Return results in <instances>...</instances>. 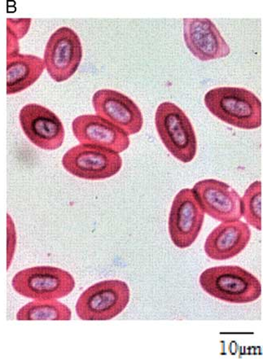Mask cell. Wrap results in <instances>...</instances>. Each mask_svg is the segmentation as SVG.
I'll return each mask as SVG.
<instances>
[{
  "instance_id": "1",
  "label": "cell",
  "mask_w": 263,
  "mask_h": 359,
  "mask_svg": "<svg viewBox=\"0 0 263 359\" xmlns=\"http://www.w3.org/2000/svg\"><path fill=\"white\" fill-rule=\"evenodd\" d=\"M204 102L210 112L227 124L243 130H255L262 124L261 100L250 90L242 88L211 89Z\"/></svg>"
},
{
  "instance_id": "2",
  "label": "cell",
  "mask_w": 263,
  "mask_h": 359,
  "mask_svg": "<svg viewBox=\"0 0 263 359\" xmlns=\"http://www.w3.org/2000/svg\"><path fill=\"white\" fill-rule=\"evenodd\" d=\"M200 285L211 297L231 304H248L259 299L260 281L239 266H220L201 273Z\"/></svg>"
},
{
  "instance_id": "3",
  "label": "cell",
  "mask_w": 263,
  "mask_h": 359,
  "mask_svg": "<svg viewBox=\"0 0 263 359\" xmlns=\"http://www.w3.org/2000/svg\"><path fill=\"white\" fill-rule=\"evenodd\" d=\"M156 131L169 153L183 163L194 161L197 140L188 116L175 104L166 101L155 113Z\"/></svg>"
},
{
  "instance_id": "4",
  "label": "cell",
  "mask_w": 263,
  "mask_h": 359,
  "mask_svg": "<svg viewBox=\"0 0 263 359\" xmlns=\"http://www.w3.org/2000/svg\"><path fill=\"white\" fill-rule=\"evenodd\" d=\"M130 287L119 280H104L84 291L75 309L80 320L105 321L113 320L123 312L130 302Z\"/></svg>"
},
{
  "instance_id": "5",
  "label": "cell",
  "mask_w": 263,
  "mask_h": 359,
  "mask_svg": "<svg viewBox=\"0 0 263 359\" xmlns=\"http://www.w3.org/2000/svg\"><path fill=\"white\" fill-rule=\"evenodd\" d=\"M18 294L34 300H58L70 294L75 287L72 275L48 266L28 268L17 273L12 281Z\"/></svg>"
},
{
  "instance_id": "6",
  "label": "cell",
  "mask_w": 263,
  "mask_h": 359,
  "mask_svg": "<svg viewBox=\"0 0 263 359\" xmlns=\"http://www.w3.org/2000/svg\"><path fill=\"white\" fill-rule=\"evenodd\" d=\"M63 168L69 174L86 180H103L117 175L123 166L119 154L102 147L74 146L65 154Z\"/></svg>"
},
{
  "instance_id": "7",
  "label": "cell",
  "mask_w": 263,
  "mask_h": 359,
  "mask_svg": "<svg viewBox=\"0 0 263 359\" xmlns=\"http://www.w3.org/2000/svg\"><path fill=\"white\" fill-rule=\"evenodd\" d=\"M82 59V42L74 29L60 27L50 35L44 50L43 62L55 82L63 83L72 78Z\"/></svg>"
},
{
  "instance_id": "8",
  "label": "cell",
  "mask_w": 263,
  "mask_h": 359,
  "mask_svg": "<svg viewBox=\"0 0 263 359\" xmlns=\"http://www.w3.org/2000/svg\"><path fill=\"white\" fill-rule=\"evenodd\" d=\"M205 213L194 189H182L175 196L170 211V240L179 249H187L196 241L204 224Z\"/></svg>"
},
{
  "instance_id": "9",
  "label": "cell",
  "mask_w": 263,
  "mask_h": 359,
  "mask_svg": "<svg viewBox=\"0 0 263 359\" xmlns=\"http://www.w3.org/2000/svg\"><path fill=\"white\" fill-rule=\"evenodd\" d=\"M24 134L30 142L43 150H55L65 140L62 121L53 111L38 104L25 105L19 114Z\"/></svg>"
},
{
  "instance_id": "10",
  "label": "cell",
  "mask_w": 263,
  "mask_h": 359,
  "mask_svg": "<svg viewBox=\"0 0 263 359\" xmlns=\"http://www.w3.org/2000/svg\"><path fill=\"white\" fill-rule=\"evenodd\" d=\"M194 194L204 213L221 222L238 221L242 217L241 197L224 182L203 180L194 187Z\"/></svg>"
},
{
  "instance_id": "11",
  "label": "cell",
  "mask_w": 263,
  "mask_h": 359,
  "mask_svg": "<svg viewBox=\"0 0 263 359\" xmlns=\"http://www.w3.org/2000/svg\"><path fill=\"white\" fill-rule=\"evenodd\" d=\"M96 115L118 126L128 135L140 133L144 117L139 106L126 95L111 89L97 90L93 97Z\"/></svg>"
},
{
  "instance_id": "12",
  "label": "cell",
  "mask_w": 263,
  "mask_h": 359,
  "mask_svg": "<svg viewBox=\"0 0 263 359\" xmlns=\"http://www.w3.org/2000/svg\"><path fill=\"white\" fill-rule=\"evenodd\" d=\"M184 39L189 52L201 62L225 58L231 53L229 45L209 18H184Z\"/></svg>"
},
{
  "instance_id": "13",
  "label": "cell",
  "mask_w": 263,
  "mask_h": 359,
  "mask_svg": "<svg viewBox=\"0 0 263 359\" xmlns=\"http://www.w3.org/2000/svg\"><path fill=\"white\" fill-rule=\"evenodd\" d=\"M75 138L82 144L102 147L121 154L129 148V135L98 115L79 116L72 123Z\"/></svg>"
},
{
  "instance_id": "14",
  "label": "cell",
  "mask_w": 263,
  "mask_h": 359,
  "mask_svg": "<svg viewBox=\"0 0 263 359\" xmlns=\"http://www.w3.org/2000/svg\"><path fill=\"white\" fill-rule=\"evenodd\" d=\"M250 226L241 220L222 222L207 236L204 250L209 259H234L245 249L251 239Z\"/></svg>"
},
{
  "instance_id": "15",
  "label": "cell",
  "mask_w": 263,
  "mask_h": 359,
  "mask_svg": "<svg viewBox=\"0 0 263 359\" xmlns=\"http://www.w3.org/2000/svg\"><path fill=\"white\" fill-rule=\"evenodd\" d=\"M44 69L43 59L36 55L18 53L7 57V94H18L29 88Z\"/></svg>"
},
{
  "instance_id": "16",
  "label": "cell",
  "mask_w": 263,
  "mask_h": 359,
  "mask_svg": "<svg viewBox=\"0 0 263 359\" xmlns=\"http://www.w3.org/2000/svg\"><path fill=\"white\" fill-rule=\"evenodd\" d=\"M72 312L57 300H34L17 313L18 320H70Z\"/></svg>"
},
{
  "instance_id": "17",
  "label": "cell",
  "mask_w": 263,
  "mask_h": 359,
  "mask_svg": "<svg viewBox=\"0 0 263 359\" xmlns=\"http://www.w3.org/2000/svg\"><path fill=\"white\" fill-rule=\"evenodd\" d=\"M242 217L247 224L257 231L262 230V184L259 180L252 183L241 198Z\"/></svg>"
},
{
  "instance_id": "18",
  "label": "cell",
  "mask_w": 263,
  "mask_h": 359,
  "mask_svg": "<svg viewBox=\"0 0 263 359\" xmlns=\"http://www.w3.org/2000/svg\"><path fill=\"white\" fill-rule=\"evenodd\" d=\"M32 24V19L7 20V57L19 53V40L22 39Z\"/></svg>"
},
{
  "instance_id": "19",
  "label": "cell",
  "mask_w": 263,
  "mask_h": 359,
  "mask_svg": "<svg viewBox=\"0 0 263 359\" xmlns=\"http://www.w3.org/2000/svg\"><path fill=\"white\" fill-rule=\"evenodd\" d=\"M16 230H15L11 217L8 215V269L12 264L15 250H16Z\"/></svg>"
}]
</instances>
